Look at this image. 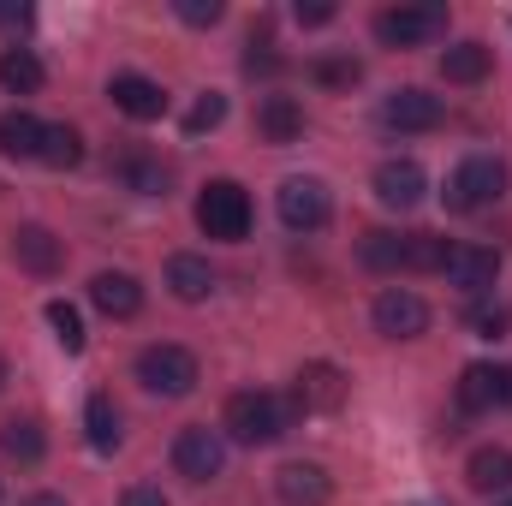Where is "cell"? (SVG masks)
Masks as SVG:
<instances>
[{
	"label": "cell",
	"mask_w": 512,
	"mask_h": 506,
	"mask_svg": "<svg viewBox=\"0 0 512 506\" xmlns=\"http://www.w3.org/2000/svg\"><path fill=\"white\" fill-rule=\"evenodd\" d=\"M221 429H227L239 447H268V441L286 435V405H280L274 393H262V387H239V393L227 399Z\"/></svg>",
	"instance_id": "1"
},
{
	"label": "cell",
	"mask_w": 512,
	"mask_h": 506,
	"mask_svg": "<svg viewBox=\"0 0 512 506\" xmlns=\"http://www.w3.org/2000/svg\"><path fill=\"white\" fill-rule=\"evenodd\" d=\"M507 179L512 173L501 155H465L453 167V179H447V209L453 215H477V209H489V203L507 197Z\"/></svg>",
	"instance_id": "2"
},
{
	"label": "cell",
	"mask_w": 512,
	"mask_h": 506,
	"mask_svg": "<svg viewBox=\"0 0 512 506\" xmlns=\"http://www.w3.org/2000/svg\"><path fill=\"white\" fill-rule=\"evenodd\" d=\"M197 227H203L209 239H221V245H239V239L251 233V197H245V185L209 179L203 197H197Z\"/></svg>",
	"instance_id": "3"
},
{
	"label": "cell",
	"mask_w": 512,
	"mask_h": 506,
	"mask_svg": "<svg viewBox=\"0 0 512 506\" xmlns=\"http://www.w3.org/2000/svg\"><path fill=\"white\" fill-rule=\"evenodd\" d=\"M137 381H143L149 393H161V399H185V393L197 387V358H191L185 346H173V340L143 346V352H137Z\"/></svg>",
	"instance_id": "4"
},
{
	"label": "cell",
	"mask_w": 512,
	"mask_h": 506,
	"mask_svg": "<svg viewBox=\"0 0 512 506\" xmlns=\"http://www.w3.org/2000/svg\"><path fill=\"white\" fill-rule=\"evenodd\" d=\"M173 471H179L185 483H215V477L227 471V441H221L209 423L179 429V441H173Z\"/></svg>",
	"instance_id": "5"
},
{
	"label": "cell",
	"mask_w": 512,
	"mask_h": 506,
	"mask_svg": "<svg viewBox=\"0 0 512 506\" xmlns=\"http://www.w3.org/2000/svg\"><path fill=\"white\" fill-rule=\"evenodd\" d=\"M376 36L387 48H423V42L447 36V6H387V12H376Z\"/></svg>",
	"instance_id": "6"
},
{
	"label": "cell",
	"mask_w": 512,
	"mask_h": 506,
	"mask_svg": "<svg viewBox=\"0 0 512 506\" xmlns=\"http://www.w3.org/2000/svg\"><path fill=\"white\" fill-rule=\"evenodd\" d=\"M328 215H334V197H328V185H322V179L298 173V179H286V185H280V221H286L292 233H322V227H328Z\"/></svg>",
	"instance_id": "7"
},
{
	"label": "cell",
	"mask_w": 512,
	"mask_h": 506,
	"mask_svg": "<svg viewBox=\"0 0 512 506\" xmlns=\"http://www.w3.org/2000/svg\"><path fill=\"white\" fill-rule=\"evenodd\" d=\"M370 316H376V334H387V340H417V334L429 328V304H423L411 286H387V292H376Z\"/></svg>",
	"instance_id": "8"
},
{
	"label": "cell",
	"mask_w": 512,
	"mask_h": 506,
	"mask_svg": "<svg viewBox=\"0 0 512 506\" xmlns=\"http://www.w3.org/2000/svg\"><path fill=\"white\" fill-rule=\"evenodd\" d=\"M459 292H471V298H489L495 292V280H501V256L489 251V245H453L447 256V268H441Z\"/></svg>",
	"instance_id": "9"
},
{
	"label": "cell",
	"mask_w": 512,
	"mask_h": 506,
	"mask_svg": "<svg viewBox=\"0 0 512 506\" xmlns=\"http://www.w3.org/2000/svg\"><path fill=\"white\" fill-rule=\"evenodd\" d=\"M423 191H429L423 161L393 155V161H382V167H376V197H382L387 209H417V203H423Z\"/></svg>",
	"instance_id": "10"
},
{
	"label": "cell",
	"mask_w": 512,
	"mask_h": 506,
	"mask_svg": "<svg viewBox=\"0 0 512 506\" xmlns=\"http://www.w3.org/2000/svg\"><path fill=\"white\" fill-rule=\"evenodd\" d=\"M441 96H429V90H393L382 102V126L387 131H435L441 126Z\"/></svg>",
	"instance_id": "11"
},
{
	"label": "cell",
	"mask_w": 512,
	"mask_h": 506,
	"mask_svg": "<svg viewBox=\"0 0 512 506\" xmlns=\"http://www.w3.org/2000/svg\"><path fill=\"white\" fill-rule=\"evenodd\" d=\"M274 489H280V501H286V506H328V501H334V477H328L322 465H304V459L280 465Z\"/></svg>",
	"instance_id": "12"
},
{
	"label": "cell",
	"mask_w": 512,
	"mask_h": 506,
	"mask_svg": "<svg viewBox=\"0 0 512 506\" xmlns=\"http://www.w3.org/2000/svg\"><path fill=\"white\" fill-rule=\"evenodd\" d=\"M108 96H114V108H120L126 120H161V114H167V90H161L155 78H143V72H120V78L108 84Z\"/></svg>",
	"instance_id": "13"
},
{
	"label": "cell",
	"mask_w": 512,
	"mask_h": 506,
	"mask_svg": "<svg viewBox=\"0 0 512 506\" xmlns=\"http://www.w3.org/2000/svg\"><path fill=\"white\" fill-rule=\"evenodd\" d=\"M292 393H298V411H304V417H316V411H340V405H346V376H340L334 364H304Z\"/></svg>",
	"instance_id": "14"
},
{
	"label": "cell",
	"mask_w": 512,
	"mask_h": 506,
	"mask_svg": "<svg viewBox=\"0 0 512 506\" xmlns=\"http://www.w3.org/2000/svg\"><path fill=\"white\" fill-rule=\"evenodd\" d=\"M12 262H18L24 274H54V268L66 262V245H60L42 221H24V227L12 233Z\"/></svg>",
	"instance_id": "15"
},
{
	"label": "cell",
	"mask_w": 512,
	"mask_h": 506,
	"mask_svg": "<svg viewBox=\"0 0 512 506\" xmlns=\"http://www.w3.org/2000/svg\"><path fill=\"white\" fill-rule=\"evenodd\" d=\"M495 405H507V370H495V364H465V376H459V411H465V417H483V411H495Z\"/></svg>",
	"instance_id": "16"
},
{
	"label": "cell",
	"mask_w": 512,
	"mask_h": 506,
	"mask_svg": "<svg viewBox=\"0 0 512 506\" xmlns=\"http://www.w3.org/2000/svg\"><path fill=\"white\" fill-rule=\"evenodd\" d=\"M90 298H96V310L102 316H114V322H131L137 310H143V286L120 274V268H102L96 280H90Z\"/></svg>",
	"instance_id": "17"
},
{
	"label": "cell",
	"mask_w": 512,
	"mask_h": 506,
	"mask_svg": "<svg viewBox=\"0 0 512 506\" xmlns=\"http://www.w3.org/2000/svg\"><path fill=\"white\" fill-rule=\"evenodd\" d=\"M167 286H173V298L179 304H203L209 292H215V268H209V256H167Z\"/></svg>",
	"instance_id": "18"
},
{
	"label": "cell",
	"mask_w": 512,
	"mask_h": 506,
	"mask_svg": "<svg viewBox=\"0 0 512 506\" xmlns=\"http://www.w3.org/2000/svg\"><path fill=\"white\" fill-rule=\"evenodd\" d=\"M256 131L268 143H298L304 137V102L298 96H262L256 102Z\"/></svg>",
	"instance_id": "19"
},
{
	"label": "cell",
	"mask_w": 512,
	"mask_h": 506,
	"mask_svg": "<svg viewBox=\"0 0 512 506\" xmlns=\"http://www.w3.org/2000/svg\"><path fill=\"white\" fill-rule=\"evenodd\" d=\"M489 66H495L489 42H453V48L441 54V78H447V84H483Z\"/></svg>",
	"instance_id": "20"
},
{
	"label": "cell",
	"mask_w": 512,
	"mask_h": 506,
	"mask_svg": "<svg viewBox=\"0 0 512 506\" xmlns=\"http://www.w3.org/2000/svg\"><path fill=\"white\" fill-rule=\"evenodd\" d=\"M42 120L36 114H24V108H6L0 114V155H12V161H30L36 149H42Z\"/></svg>",
	"instance_id": "21"
},
{
	"label": "cell",
	"mask_w": 512,
	"mask_h": 506,
	"mask_svg": "<svg viewBox=\"0 0 512 506\" xmlns=\"http://www.w3.org/2000/svg\"><path fill=\"white\" fill-rule=\"evenodd\" d=\"M84 435H90V447H96V453H114V447L126 441L120 411H114V399H108V393H90V399H84Z\"/></svg>",
	"instance_id": "22"
},
{
	"label": "cell",
	"mask_w": 512,
	"mask_h": 506,
	"mask_svg": "<svg viewBox=\"0 0 512 506\" xmlns=\"http://www.w3.org/2000/svg\"><path fill=\"white\" fill-rule=\"evenodd\" d=\"M465 477H471L477 495H501V489H512V453L507 447H477L471 465H465Z\"/></svg>",
	"instance_id": "23"
},
{
	"label": "cell",
	"mask_w": 512,
	"mask_h": 506,
	"mask_svg": "<svg viewBox=\"0 0 512 506\" xmlns=\"http://www.w3.org/2000/svg\"><path fill=\"white\" fill-rule=\"evenodd\" d=\"M0 453L18 459V465H36V459L48 453L42 423H36V417H6V423H0Z\"/></svg>",
	"instance_id": "24"
},
{
	"label": "cell",
	"mask_w": 512,
	"mask_h": 506,
	"mask_svg": "<svg viewBox=\"0 0 512 506\" xmlns=\"http://www.w3.org/2000/svg\"><path fill=\"white\" fill-rule=\"evenodd\" d=\"M447 256H453V245H447L441 233H405L399 268H405V274H441V268H447Z\"/></svg>",
	"instance_id": "25"
},
{
	"label": "cell",
	"mask_w": 512,
	"mask_h": 506,
	"mask_svg": "<svg viewBox=\"0 0 512 506\" xmlns=\"http://www.w3.org/2000/svg\"><path fill=\"white\" fill-rule=\"evenodd\" d=\"M114 173H120V185L137 191V197H167V167L155 155H120Z\"/></svg>",
	"instance_id": "26"
},
{
	"label": "cell",
	"mask_w": 512,
	"mask_h": 506,
	"mask_svg": "<svg viewBox=\"0 0 512 506\" xmlns=\"http://www.w3.org/2000/svg\"><path fill=\"white\" fill-rule=\"evenodd\" d=\"M0 84H6L12 96H36V90H42V60H36L30 48H6V54H0Z\"/></svg>",
	"instance_id": "27"
},
{
	"label": "cell",
	"mask_w": 512,
	"mask_h": 506,
	"mask_svg": "<svg viewBox=\"0 0 512 506\" xmlns=\"http://www.w3.org/2000/svg\"><path fill=\"white\" fill-rule=\"evenodd\" d=\"M36 161H48V167H78V161H84V137H78V126H48L42 131Z\"/></svg>",
	"instance_id": "28"
},
{
	"label": "cell",
	"mask_w": 512,
	"mask_h": 506,
	"mask_svg": "<svg viewBox=\"0 0 512 506\" xmlns=\"http://www.w3.org/2000/svg\"><path fill=\"white\" fill-rule=\"evenodd\" d=\"M399 251H405V233H387V227L364 233V245H358L364 268H382V274H393V268H399Z\"/></svg>",
	"instance_id": "29"
},
{
	"label": "cell",
	"mask_w": 512,
	"mask_h": 506,
	"mask_svg": "<svg viewBox=\"0 0 512 506\" xmlns=\"http://www.w3.org/2000/svg\"><path fill=\"white\" fill-rule=\"evenodd\" d=\"M48 328H54L60 352H84V340H90V334H84V316H78L66 298H54V304H48Z\"/></svg>",
	"instance_id": "30"
},
{
	"label": "cell",
	"mask_w": 512,
	"mask_h": 506,
	"mask_svg": "<svg viewBox=\"0 0 512 506\" xmlns=\"http://www.w3.org/2000/svg\"><path fill=\"white\" fill-rule=\"evenodd\" d=\"M507 328H512V310L501 298L471 304V334H477V340H507Z\"/></svg>",
	"instance_id": "31"
},
{
	"label": "cell",
	"mask_w": 512,
	"mask_h": 506,
	"mask_svg": "<svg viewBox=\"0 0 512 506\" xmlns=\"http://www.w3.org/2000/svg\"><path fill=\"white\" fill-rule=\"evenodd\" d=\"M221 120H227V96H215V90H203V96H197V108L185 114V131H191V137H203V131H215Z\"/></svg>",
	"instance_id": "32"
},
{
	"label": "cell",
	"mask_w": 512,
	"mask_h": 506,
	"mask_svg": "<svg viewBox=\"0 0 512 506\" xmlns=\"http://www.w3.org/2000/svg\"><path fill=\"white\" fill-rule=\"evenodd\" d=\"M310 72H316V84H328V90H352V84L364 78V66H358V60H316Z\"/></svg>",
	"instance_id": "33"
},
{
	"label": "cell",
	"mask_w": 512,
	"mask_h": 506,
	"mask_svg": "<svg viewBox=\"0 0 512 506\" xmlns=\"http://www.w3.org/2000/svg\"><path fill=\"white\" fill-rule=\"evenodd\" d=\"M173 12L185 24H221V0H173Z\"/></svg>",
	"instance_id": "34"
},
{
	"label": "cell",
	"mask_w": 512,
	"mask_h": 506,
	"mask_svg": "<svg viewBox=\"0 0 512 506\" xmlns=\"http://www.w3.org/2000/svg\"><path fill=\"white\" fill-rule=\"evenodd\" d=\"M298 24H310V30H316V24H334V6H328V0H310V6L298 0Z\"/></svg>",
	"instance_id": "35"
},
{
	"label": "cell",
	"mask_w": 512,
	"mask_h": 506,
	"mask_svg": "<svg viewBox=\"0 0 512 506\" xmlns=\"http://www.w3.org/2000/svg\"><path fill=\"white\" fill-rule=\"evenodd\" d=\"M120 506H167V495H161V489H149V483H137V489L120 495Z\"/></svg>",
	"instance_id": "36"
},
{
	"label": "cell",
	"mask_w": 512,
	"mask_h": 506,
	"mask_svg": "<svg viewBox=\"0 0 512 506\" xmlns=\"http://www.w3.org/2000/svg\"><path fill=\"white\" fill-rule=\"evenodd\" d=\"M18 506H66V501H60V495H24Z\"/></svg>",
	"instance_id": "37"
},
{
	"label": "cell",
	"mask_w": 512,
	"mask_h": 506,
	"mask_svg": "<svg viewBox=\"0 0 512 506\" xmlns=\"http://www.w3.org/2000/svg\"><path fill=\"white\" fill-rule=\"evenodd\" d=\"M507 405H512V370H507Z\"/></svg>",
	"instance_id": "38"
},
{
	"label": "cell",
	"mask_w": 512,
	"mask_h": 506,
	"mask_svg": "<svg viewBox=\"0 0 512 506\" xmlns=\"http://www.w3.org/2000/svg\"><path fill=\"white\" fill-rule=\"evenodd\" d=\"M0 387H6V358H0Z\"/></svg>",
	"instance_id": "39"
},
{
	"label": "cell",
	"mask_w": 512,
	"mask_h": 506,
	"mask_svg": "<svg viewBox=\"0 0 512 506\" xmlns=\"http://www.w3.org/2000/svg\"><path fill=\"white\" fill-rule=\"evenodd\" d=\"M501 506H512V501H501Z\"/></svg>",
	"instance_id": "40"
}]
</instances>
